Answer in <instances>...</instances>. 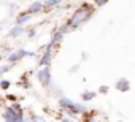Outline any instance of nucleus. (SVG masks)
<instances>
[{
  "label": "nucleus",
  "instance_id": "22",
  "mask_svg": "<svg viewBox=\"0 0 135 122\" xmlns=\"http://www.w3.org/2000/svg\"><path fill=\"white\" fill-rule=\"evenodd\" d=\"M29 122H38V116H35V114H30V117H29Z\"/></svg>",
  "mask_w": 135,
  "mask_h": 122
},
{
  "label": "nucleus",
  "instance_id": "3",
  "mask_svg": "<svg viewBox=\"0 0 135 122\" xmlns=\"http://www.w3.org/2000/svg\"><path fill=\"white\" fill-rule=\"evenodd\" d=\"M37 79H38V83H40L45 89H49V86L52 84V78H51V68H49V65H46V67H40V70L37 72Z\"/></svg>",
  "mask_w": 135,
  "mask_h": 122
},
{
  "label": "nucleus",
  "instance_id": "9",
  "mask_svg": "<svg viewBox=\"0 0 135 122\" xmlns=\"http://www.w3.org/2000/svg\"><path fill=\"white\" fill-rule=\"evenodd\" d=\"M114 87H116V90H119V92H127V90L130 89V83H129V79H126V78H119V79L116 81Z\"/></svg>",
  "mask_w": 135,
  "mask_h": 122
},
{
  "label": "nucleus",
  "instance_id": "17",
  "mask_svg": "<svg viewBox=\"0 0 135 122\" xmlns=\"http://www.w3.org/2000/svg\"><path fill=\"white\" fill-rule=\"evenodd\" d=\"M11 67H13V65H10V64H7V65H0V76L5 75L7 72H10V70H11Z\"/></svg>",
  "mask_w": 135,
  "mask_h": 122
},
{
  "label": "nucleus",
  "instance_id": "4",
  "mask_svg": "<svg viewBox=\"0 0 135 122\" xmlns=\"http://www.w3.org/2000/svg\"><path fill=\"white\" fill-rule=\"evenodd\" d=\"M52 48H54V44H51V43H48L43 48V54H41V57L38 60V67H46V65L51 64V59H52V54H54Z\"/></svg>",
  "mask_w": 135,
  "mask_h": 122
},
{
  "label": "nucleus",
  "instance_id": "5",
  "mask_svg": "<svg viewBox=\"0 0 135 122\" xmlns=\"http://www.w3.org/2000/svg\"><path fill=\"white\" fill-rule=\"evenodd\" d=\"M69 32H70V29H69V26H67V24L60 26L59 29H56V30L52 32V35H51V40H49V43L56 46L57 43H60V41H62L64 35H65V33H69Z\"/></svg>",
  "mask_w": 135,
  "mask_h": 122
},
{
  "label": "nucleus",
  "instance_id": "8",
  "mask_svg": "<svg viewBox=\"0 0 135 122\" xmlns=\"http://www.w3.org/2000/svg\"><path fill=\"white\" fill-rule=\"evenodd\" d=\"M30 19H32V14H29L27 11H21L16 18V21H15V26H22L24 27V24L30 22Z\"/></svg>",
  "mask_w": 135,
  "mask_h": 122
},
{
  "label": "nucleus",
  "instance_id": "24",
  "mask_svg": "<svg viewBox=\"0 0 135 122\" xmlns=\"http://www.w3.org/2000/svg\"><path fill=\"white\" fill-rule=\"evenodd\" d=\"M78 70H80V65H75V67H72V68H70V72H72V73H75V72H78Z\"/></svg>",
  "mask_w": 135,
  "mask_h": 122
},
{
  "label": "nucleus",
  "instance_id": "2",
  "mask_svg": "<svg viewBox=\"0 0 135 122\" xmlns=\"http://www.w3.org/2000/svg\"><path fill=\"white\" fill-rule=\"evenodd\" d=\"M3 120L5 122H27L26 117H24V111H22V106L19 103H13L11 106H8L3 113Z\"/></svg>",
  "mask_w": 135,
  "mask_h": 122
},
{
  "label": "nucleus",
  "instance_id": "11",
  "mask_svg": "<svg viewBox=\"0 0 135 122\" xmlns=\"http://www.w3.org/2000/svg\"><path fill=\"white\" fill-rule=\"evenodd\" d=\"M24 32H26V29H24L22 26H13V27L8 30V38H18V37H21Z\"/></svg>",
  "mask_w": 135,
  "mask_h": 122
},
{
  "label": "nucleus",
  "instance_id": "23",
  "mask_svg": "<svg viewBox=\"0 0 135 122\" xmlns=\"http://www.w3.org/2000/svg\"><path fill=\"white\" fill-rule=\"evenodd\" d=\"M60 120H62V122H73L72 119H69V117H64V116H60Z\"/></svg>",
  "mask_w": 135,
  "mask_h": 122
},
{
  "label": "nucleus",
  "instance_id": "21",
  "mask_svg": "<svg viewBox=\"0 0 135 122\" xmlns=\"http://www.w3.org/2000/svg\"><path fill=\"white\" fill-rule=\"evenodd\" d=\"M7 100H10V101H18L19 98H18L16 95H13V94H8V95H7Z\"/></svg>",
  "mask_w": 135,
  "mask_h": 122
},
{
  "label": "nucleus",
  "instance_id": "18",
  "mask_svg": "<svg viewBox=\"0 0 135 122\" xmlns=\"http://www.w3.org/2000/svg\"><path fill=\"white\" fill-rule=\"evenodd\" d=\"M108 2H110V0H94V3H92V5L97 7V8H100V7H105Z\"/></svg>",
  "mask_w": 135,
  "mask_h": 122
},
{
  "label": "nucleus",
  "instance_id": "7",
  "mask_svg": "<svg viewBox=\"0 0 135 122\" xmlns=\"http://www.w3.org/2000/svg\"><path fill=\"white\" fill-rule=\"evenodd\" d=\"M27 13L29 14H40V13H45V8H43V3L41 2H38V0H37V2H33V3H30L29 5V8H27Z\"/></svg>",
  "mask_w": 135,
  "mask_h": 122
},
{
  "label": "nucleus",
  "instance_id": "12",
  "mask_svg": "<svg viewBox=\"0 0 135 122\" xmlns=\"http://www.w3.org/2000/svg\"><path fill=\"white\" fill-rule=\"evenodd\" d=\"M5 59H7V62H8L10 65H15V64H18L19 60H21V57H19L18 51H11L10 54H7V55H5Z\"/></svg>",
  "mask_w": 135,
  "mask_h": 122
},
{
  "label": "nucleus",
  "instance_id": "10",
  "mask_svg": "<svg viewBox=\"0 0 135 122\" xmlns=\"http://www.w3.org/2000/svg\"><path fill=\"white\" fill-rule=\"evenodd\" d=\"M65 2V0H43V8H45V11H48V10H52V8H57L59 5H62Z\"/></svg>",
  "mask_w": 135,
  "mask_h": 122
},
{
  "label": "nucleus",
  "instance_id": "25",
  "mask_svg": "<svg viewBox=\"0 0 135 122\" xmlns=\"http://www.w3.org/2000/svg\"><path fill=\"white\" fill-rule=\"evenodd\" d=\"M2 30H3V24H0V33H2Z\"/></svg>",
  "mask_w": 135,
  "mask_h": 122
},
{
  "label": "nucleus",
  "instance_id": "1",
  "mask_svg": "<svg viewBox=\"0 0 135 122\" xmlns=\"http://www.w3.org/2000/svg\"><path fill=\"white\" fill-rule=\"evenodd\" d=\"M94 11H95V7L92 5V3H81L75 11H73V14L69 18V21H67V26H69V29H70V32L72 30H76V29H80L83 24H86L92 16H94Z\"/></svg>",
  "mask_w": 135,
  "mask_h": 122
},
{
  "label": "nucleus",
  "instance_id": "14",
  "mask_svg": "<svg viewBox=\"0 0 135 122\" xmlns=\"http://www.w3.org/2000/svg\"><path fill=\"white\" fill-rule=\"evenodd\" d=\"M18 86H19V87H24V89H29V87H30V81H29V76H22V78L19 79Z\"/></svg>",
  "mask_w": 135,
  "mask_h": 122
},
{
  "label": "nucleus",
  "instance_id": "19",
  "mask_svg": "<svg viewBox=\"0 0 135 122\" xmlns=\"http://www.w3.org/2000/svg\"><path fill=\"white\" fill-rule=\"evenodd\" d=\"M27 37H29L30 40L35 38V37H37V30H35V29H29V30H27Z\"/></svg>",
  "mask_w": 135,
  "mask_h": 122
},
{
  "label": "nucleus",
  "instance_id": "16",
  "mask_svg": "<svg viewBox=\"0 0 135 122\" xmlns=\"http://www.w3.org/2000/svg\"><path fill=\"white\" fill-rule=\"evenodd\" d=\"M11 87V81H8V79H2L0 81V89L2 90H8Z\"/></svg>",
  "mask_w": 135,
  "mask_h": 122
},
{
  "label": "nucleus",
  "instance_id": "13",
  "mask_svg": "<svg viewBox=\"0 0 135 122\" xmlns=\"http://www.w3.org/2000/svg\"><path fill=\"white\" fill-rule=\"evenodd\" d=\"M97 97V92L95 90H84L83 94H81V100L83 101H91V100H94Z\"/></svg>",
  "mask_w": 135,
  "mask_h": 122
},
{
  "label": "nucleus",
  "instance_id": "26",
  "mask_svg": "<svg viewBox=\"0 0 135 122\" xmlns=\"http://www.w3.org/2000/svg\"><path fill=\"white\" fill-rule=\"evenodd\" d=\"M0 108H2V101H0Z\"/></svg>",
  "mask_w": 135,
  "mask_h": 122
},
{
  "label": "nucleus",
  "instance_id": "20",
  "mask_svg": "<svg viewBox=\"0 0 135 122\" xmlns=\"http://www.w3.org/2000/svg\"><path fill=\"white\" fill-rule=\"evenodd\" d=\"M107 92H108V86H100V87H99V94H103V95H105Z\"/></svg>",
  "mask_w": 135,
  "mask_h": 122
},
{
  "label": "nucleus",
  "instance_id": "15",
  "mask_svg": "<svg viewBox=\"0 0 135 122\" xmlns=\"http://www.w3.org/2000/svg\"><path fill=\"white\" fill-rule=\"evenodd\" d=\"M88 113H89V117H86V122H100L95 111H88Z\"/></svg>",
  "mask_w": 135,
  "mask_h": 122
},
{
  "label": "nucleus",
  "instance_id": "6",
  "mask_svg": "<svg viewBox=\"0 0 135 122\" xmlns=\"http://www.w3.org/2000/svg\"><path fill=\"white\" fill-rule=\"evenodd\" d=\"M57 103H59V108L64 109L69 116H75V109H73L75 101H72L70 98H67V97H59L57 98Z\"/></svg>",
  "mask_w": 135,
  "mask_h": 122
}]
</instances>
